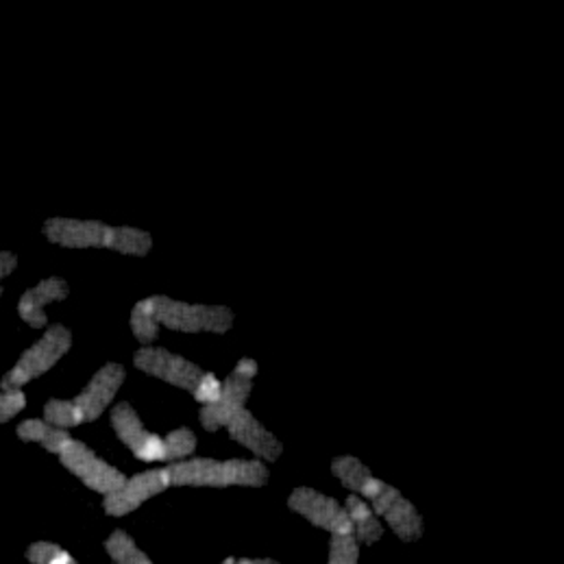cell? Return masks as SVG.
I'll return each mask as SVG.
<instances>
[{
  "label": "cell",
  "instance_id": "6da1fadb",
  "mask_svg": "<svg viewBox=\"0 0 564 564\" xmlns=\"http://www.w3.org/2000/svg\"><path fill=\"white\" fill-rule=\"evenodd\" d=\"M44 236L66 249H111L122 256H147L153 247L151 234L135 227H111L100 220L51 218L44 223Z\"/></svg>",
  "mask_w": 564,
  "mask_h": 564
},
{
  "label": "cell",
  "instance_id": "7a4b0ae2",
  "mask_svg": "<svg viewBox=\"0 0 564 564\" xmlns=\"http://www.w3.org/2000/svg\"><path fill=\"white\" fill-rule=\"evenodd\" d=\"M124 376L127 371L120 365H105L75 399H51L44 405V421L62 430L96 421L118 394Z\"/></svg>",
  "mask_w": 564,
  "mask_h": 564
},
{
  "label": "cell",
  "instance_id": "3957f363",
  "mask_svg": "<svg viewBox=\"0 0 564 564\" xmlns=\"http://www.w3.org/2000/svg\"><path fill=\"white\" fill-rule=\"evenodd\" d=\"M171 473L173 486H212V488H227V486H251L260 488L269 481V469L262 460H212V458H194L182 460L166 467Z\"/></svg>",
  "mask_w": 564,
  "mask_h": 564
},
{
  "label": "cell",
  "instance_id": "277c9868",
  "mask_svg": "<svg viewBox=\"0 0 564 564\" xmlns=\"http://www.w3.org/2000/svg\"><path fill=\"white\" fill-rule=\"evenodd\" d=\"M153 316L158 325L169 329L196 334V332H214L225 334L234 325V312L225 305H194L175 301L171 296H151Z\"/></svg>",
  "mask_w": 564,
  "mask_h": 564
},
{
  "label": "cell",
  "instance_id": "5b68a950",
  "mask_svg": "<svg viewBox=\"0 0 564 564\" xmlns=\"http://www.w3.org/2000/svg\"><path fill=\"white\" fill-rule=\"evenodd\" d=\"M70 347H73V334L64 325L48 327L44 336L20 356L13 369L2 377L0 388L22 390V386L33 381L35 377L48 373L70 351Z\"/></svg>",
  "mask_w": 564,
  "mask_h": 564
},
{
  "label": "cell",
  "instance_id": "8992f818",
  "mask_svg": "<svg viewBox=\"0 0 564 564\" xmlns=\"http://www.w3.org/2000/svg\"><path fill=\"white\" fill-rule=\"evenodd\" d=\"M258 376V362L251 358H242L231 376L223 381L220 394L216 401L205 403L200 408V425L207 432H218L220 427L227 425V421L240 412L247 405V399L253 390V379Z\"/></svg>",
  "mask_w": 564,
  "mask_h": 564
},
{
  "label": "cell",
  "instance_id": "52a82bcc",
  "mask_svg": "<svg viewBox=\"0 0 564 564\" xmlns=\"http://www.w3.org/2000/svg\"><path fill=\"white\" fill-rule=\"evenodd\" d=\"M111 427L118 438L131 449V454L142 463H169L166 436L153 434L144 427L131 403H118L109 414Z\"/></svg>",
  "mask_w": 564,
  "mask_h": 564
},
{
  "label": "cell",
  "instance_id": "ba28073f",
  "mask_svg": "<svg viewBox=\"0 0 564 564\" xmlns=\"http://www.w3.org/2000/svg\"><path fill=\"white\" fill-rule=\"evenodd\" d=\"M133 365L147 376L158 377L171 386L188 390L192 397L196 394V390L207 376L194 362L162 347H142L140 351L133 354Z\"/></svg>",
  "mask_w": 564,
  "mask_h": 564
},
{
  "label": "cell",
  "instance_id": "9c48e42d",
  "mask_svg": "<svg viewBox=\"0 0 564 564\" xmlns=\"http://www.w3.org/2000/svg\"><path fill=\"white\" fill-rule=\"evenodd\" d=\"M376 514L386 517L390 530L401 541H419L423 536V519L419 510L390 484L377 479L376 488L367 497Z\"/></svg>",
  "mask_w": 564,
  "mask_h": 564
},
{
  "label": "cell",
  "instance_id": "30bf717a",
  "mask_svg": "<svg viewBox=\"0 0 564 564\" xmlns=\"http://www.w3.org/2000/svg\"><path fill=\"white\" fill-rule=\"evenodd\" d=\"M59 460L75 477H79L88 488L100 495H109L127 481L120 470L100 460L86 443L75 438L64 447Z\"/></svg>",
  "mask_w": 564,
  "mask_h": 564
},
{
  "label": "cell",
  "instance_id": "8fae6325",
  "mask_svg": "<svg viewBox=\"0 0 564 564\" xmlns=\"http://www.w3.org/2000/svg\"><path fill=\"white\" fill-rule=\"evenodd\" d=\"M288 506L292 512L305 517L310 523L332 532V536L334 534H354V525H351L347 510L336 499H332L314 488H296L290 495Z\"/></svg>",
  "mask_w": 564,
  "mask_h": 564
},
{
  "label": "cell",
  "instance_id": "7c38bea8",
  "mask_svg": "<svg viewBox=\"0 0 564 564\" xmlns=\"http://www.w3.org/2000/svg\"><path fill=\"white\" fill-rule=\"evenodd\" d=\"M171 484L169 469H151L133 475L118 490L105 495L102 508L109 517H124L138 510L144 501L164 492Z\"/></svg>",
  "mask_w": 564,
  "mask_h": 564
},
{
  "label": "cell",
  "instance_id": "4fadbf2b",
  "mask_svg": "<svg viewBox=\"0 0 564 564\" xmlns=\"http://www.w3.org/2000/svg\"><path fill=\"white\" fill-rule=\"evenodd\" d=\"M225 427L229 430V436L236 443L247 447L260 460L275 463L282 456V443L278 441V436L271 434L247 408L236 412Z\"/></svg>",
  "mask_w": 564,
  "mask_h": 564
},
{
  "label": "cell",
  "instance_id": "5bb4252c",
  "mask_svg": "<svg viewBox=\"0 0 564 564\" xmlns=\"http://www.w3.org/2000/svg\"><path fill=\"white\" fill-rule=\"evenodd\" d=\"M70 288L62 278H48L42 280L37 285L29 288L20 301H18V314L20 318L29 325V327H46L48 318H46V305L55 303V301H64L68 296Z\"/></svg>",
  "mask_w": 564,
  "mask_h": 564
},
{
  "label": "cell",
  "instance_id": "9a60e30c",
  "mask_svg": "<svg viewBox=\"0 0 564 564\" xmlns=\"http://www.w3.org/2000/svg\"><path fill=\"white\" fill-rule=\"evenodd\" d=\"M15 434H18L20 441L37 443V445H42L51 454H62L64 447L73 441L66 430L55 427V425L46 423L44 419H26V421H22L15 427Z\"/></svg>",
  "mask_w": 564,
  "mask_h": 564
},
{
  "label": "cell",
  "instance_id": "2e32d148",
  "mask_svg": "<svg viewBox=\"0 0 564 564\" xmlns=\"http://www.w3.org/2000/svg\"><path fill=\"white\" fill-rule=\"evenodd\" d=\"M345 510H347V514L351 519V525H354V532H356V541L373 545L383 536V528L377 521L373 508L360 495H349L347 503H345Z\"/></svg>",
  "mask_w": 564,
  "mask_h": 564
},
{
  "label": "cell",
  "instance_id": "e0dca14e",
  "mask_svg": "<svg viewBox=\"0 0 564 564\" xmlns=\"http://www.w3.org/2000/svg\"><path fill=\"white\" fill-rule=\"evenodd\" d=\"M332 470L334 475L340 479L343 486H347L349 490H354L356 495H365L369 497V492L376 488L377 477H373V473L367 469L358 458L354 456H343V458H336L332 463Z\"/></svg>",
  "mask_w": 564,
  "mask_h": 564
},
{
  "label": "cell",
  "instance_id": "ac0fdd59",
  "mask_svg": "<svg viewBox=\"0 0 564 564\" xmlns=\"http://www.w3.org/2000/svg\"><path fill=\"white\" fill-rule=\"evenodd\" d=\"M105 550L116 564H153L151 558L135 545V541L122 530L111 532V536L105 541Z\"/></svg>",
  "mask_w": 564,
  "mask_h": 564
},
{
  "label": "cell",
  "instance_id": "d6986e66",
  "mask_svg": "<svg viewBox=\"0 0 564 564\" xmlns=\"http://www.w3.org/2000/svg\"><path fill=\"white\" fill-rule=\"evenodd\" d=\"M131 332L133 336L144 345L151 347L160 334V325L155 323L153 316V305H151V296L135 303L133 312H131Z\"/></svg>",
  "mask_w": 564,
  "mask_h": 564
},
{
  "label": "cell",
  "instance_id": "ffe728a7",
  "mask_svg": "<svg viewBox=\"0 0 564 564\" xmlns=\"http://www.w3.org/2000/svg\"><path fill=\"white\" fill-rule=\"evenodd\" d=\"M26 558L31 564H79L62 545L37 541L26 550Z\"/></svg>",
  "mask_w": 564,
  "mask_h": 564
},
{
  "label": "cell",
  "instance_id": "44dd1931",
  "mask_svg": "<svg viewBox=\"0 0 564 564\" xmlns=\"http://www.w3.org/2000/svg\"><path fill=\"white\" fill-rule=\"evenodd\" d=\"M360 547L354 534H334L329 543V563L327 564H358Z\"/></svg>",
  "mask_w": 564,
  "mask_h": 564
},
{
  "label": "cell",
  "instance_id": "7402d4cb",
  "mask_svg": "<svg viewBox=\"0 0 564 564\" xmlns=\"http://www.w3.org/2000/svg\"><path fill=\"white\" fill-rule=\"evenodd\" d=\"M166 449H169V463H182L184 458H189L196 449V436L182 427L171 434H166Z\"/></svg>",
  "mask_w": 564,
  "mask_h": 564
},
{
  "label": "cell",
  "instance_id": "603a6c76",
  "mask_svg": "<svg viewBox=\"0 0 564 564\" xmlns=\"http://www.w3.org/2000/svg\"><path fill=\"white\" fill-rule=\"evenodd\" d=\"M26 408V394L22 390H2L0 392V425L9 423Z\"/></svg>",
  "mask_w": 564,
  "mask_h": 564
},
{
  "label": "cell",
  "instance_id": "cb8c5ba5",
  "mask_svg": "<svg viewBox=\"0 0 564 564\" xmlns=\"http://www.w3.org/2000/svg\"><path fill=\"white\" fill-rule=\"evenodd\" d=\"M18 267V258L13 253H7V251H0V282L4 278H9Z\"/></svg>",
  "mask_w": 564,
  "mask_h": 564
},
{
  "label": "cell",
  "instance_id": "d4e9b609",
  "mask_svg": "<svg viewBox=\"0 0 564 564\" xmlns=\"http://www.w3.org/2000/svg\"><path fill=\"white\" fill-rule=\"evenodd\" d=\"M234 564H278L275 561H271V558H242V561H236Z\"/></svg>",
  "mask_w": 564,
  "mask_h": 564
},
{
  "label": "cell",
  "instance_id": "484cf974",
  "mask_svg": "<svg viewBox=\"0 0 564 564\" xmlns=\"http://www.w3.org/2000/svg\"><path fill=\"white\" fill-rule=\"evenodd\" d=\"M0 294H2V285H0Z\"/></svg>",
  "mask_w": 564,
  "mask_h": 564
}]
</instances>
